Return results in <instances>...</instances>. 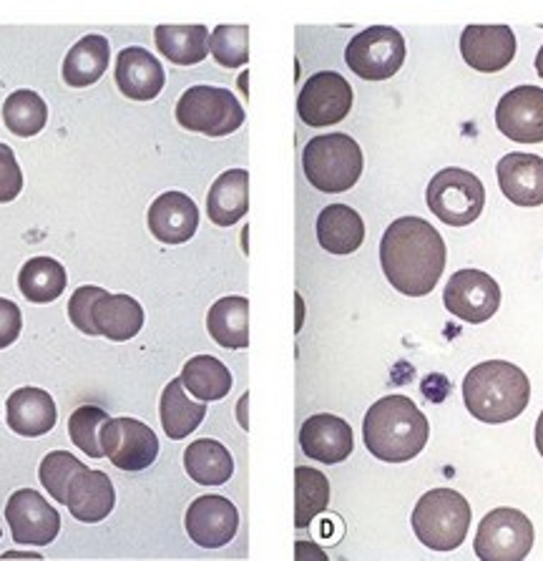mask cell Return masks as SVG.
<instances>
[{"label":"cell","instance_id":"4316f807","mask_svg":"<svg viewBox=\"0 0 543 561\" xmlns=\"http://www.w3.org/2000/svg\"><path fill=\"white\" fill-rule=\"evenodd\" d=\"M207 25H157L154 41L159 54L174 66H197L209 56Z\"/></svg>","mask_w":543,"mask_h":561},{"label":"cell","instance_id":"7a4b0ae2","mask_svg":"<svg viewBox=\"0 0 543 561\" xmlns=\"http://www.w3.org/2000/svg\"><path fill=\"white\" fill-rule=\"evenodd\" d=\"M430 436L426 413L405 396H385L370 405L362 421V440L385 463H405L420 456Z\"/></svg>","mask_w":543,"mask_h":561},{"label":"cell","instance_id":"4dcf8cb0","mask_svg":"<svg viewBox=\"0 0 543 561\" xmlns=\"http://www.w3.org/2000/svg\"><path fill=\"white\" fill-rule=\"evenodd\" d=\"M66 270L54 257H33L19 272V290L33 305H48L66 290Z\"/></svg>","mask_w":543,"mask_h":561},{"label":"cell","instance_id":"cb8c5ba5","mask_svg":"<svg viewBox=\"0 0 543 561\" xmlns=\"http://www.w3.org/2000/svg\"><path fill=\"white\" fill-rule=\"evenodd\" d=\"M317 242L330 254H353L365 242L362 217L347 204H327L317 215Z\"/></svg>","mask_w":543,"mask_h":561},{"label":"cell","instance_id":"d590c367","mask_svg":"<svg viewBox=\"0 0 543 561\" xmlns=\"http://www.w3.org/2000/svg\"><path fill=\"white\" fill-rule=\"evenodd\" d=\"M86 469L79 458L68 450H50V454L41 461L38 469V479L44 483V489L54 496L58 504L66 506V496H68V486H71L73 476Z\"/></svg>","mask_w":543,"mask_h":561},{"label":"cell","instance_id":"6da1fadb","mask_svg":"<svg viewBox=\"0 0 543 561\" xmlns=\"http://www.w3.org/2000/svg\"><path fill=\"white\" fill-rule=\"evenodd\" d=\"M446 260L443 237L423 217L395 219L380 240V267L388 283L407 297H423L436 290Z\"/></svg>","mask_w":543,"mask_h":561},{"label":"cell","instance_id":"4fadbf2b","mask_svg":"<svg viewBox=\"0 0 543 561\" xmlns=\"http://www.w3.org/2000/svg\"><path fill=\"white\" fill-rule=\"evenodd\" d=\"M5 518L21 547H48L61 531V516L33 489H21L8 499Z\"/></svg>","mask_w":543,"mask_h":561},{"label":"cell","instance_id":"8fae6325","mask_svg":"<svg viewBox=\"0 0 543 561\" xmlns=\"http://www.w3.org/2000/svg\"><path fill=\"white\" fill-rule=\"evenodd\" d=\"M353 108V87L335 71H320L308 79L297 96V114L308 126L339 124Z\"/></svg>","mask_w":543,"mask_h":561},{"label":"cell","instance_id":"2e32d148","mask_svg":"<svg viewBox=\"0 0 543 561\" xmlns=\"http://www.w3.org/2000/svg\"><path fill=\"white\" fill-rule=\"evenodd\" d=\"M461 56L473 71L498 73L513 61L516 36L508 25H465Z\"/></svg>","mask_w":543,"mask_h":561},{"label":"cell","instance_id":"9a60e30c","mask_svg":"<svg viewBox=\"0 0 543 561\" xmlns=\"http://www.w3.org/2000/svg\"><path fill=\"white\" fill-rule=\"evenodd\" d=\"M498 131L516 144L543 141V89L516 87L496 106Z\"/></svg>","mask_w":543,"mask_h":561},{"label":"cell","instance_id":"7c38bea8","mask_svg":"<svg viewBox=\"0 0 543 561\" xmlns=\"http://www.w3.org/2000/svg\"><path fill=\"white\" fill-rule=\"evenodd\" d=\"M443 305L455 318L471 322V325H481L498 312L500 287L486 272L461 270L448 279Z\"/></svg>","mask_w":543,"mask_h":561},{"label":"cell","instance_id":"7bdbcfd3","mask_svg":"<svg viewBox=\"0 0 543 561\" xmlns=\"http://www.w3.org/2000/svg\"><path fill=\"white\" fill-rule=\"evenodd\" d=\"M0 537H3V531H0Z\"/></svg>","mask_w":543,"mask_h":561},{"label":"cell","instance_id":"8992f818","mask_svg":"<svg viewBox=\"0 0 543 561\" xmlns=\"http://www.w3.org/2000/svg\"><path fill=\"white\" fill-rule=\"evenodd\" d=\"M176 124L186 131L219 139L234 134L244 124V106L227 89L192 87L176 104Z\"/></svg>","mask_w":543,"mask_h":561},{"label":"cell","instance_id":"8d00e7d4","mask_svg":"<svg viewBox=\"0 0 543 561\" xmlns=\"http://www.w3.org/2000/svg\"><path fill=\"white\" fill-rule=\"evenodd\" d=\"M108 421V413L104 408L96 405H81L76 408V413L68 421V436L76 446H79L83 454L91 458L104 456V448H101V426Z\"/></svg>","mask_w":543,"mask_h":561},{"label":"cell","instance_id":"b9f144b4","mask_svg":"<svg viewBox=\"0 0 543 561\" xmlns=\"http://www.w3.org/2000/svg\"><path fill=\"white\" fill-rule=\"evenodd\" d=\"M536 73L543 79V46L539 48V54H536Z\"/></svg>","mask_w":543,"mask_h":561},{"label":"cell","instance_id":"d6986e66","mask_svg":"<svg viewBox=\"0 0 543 561\" xmlns=\"http://www.w3.org/2000/svg\"><path fill=\"white\" fill-rule=\"evenodd\" d=\"M114 81L118 91L131 101H154L166 83L164 66L147 48L131 46L116 56Z\"/></svg>","mask_w":543,"mask_h":561},{"label":"cell","instance_id":"60d3db41","mask_svg":"<svg viewBox=\"0 0 543 561\" xmlns=\"http://www.w3.org/2000/svg\"><path fill=\"white\" fill-rule=\"evenodd\" d=\"M533 440H536V448H539V454H541V458H543V411H541L539 421H536V431H533Z\"/></svg>","mask_w":543,"mask_h":561},{"label":"cell","instance_id":"30bf717a","mask_svg":"<svg viewBox=\"0 0 543 561\" xmlns=\"http://www.w3.org/2000/svg\"><path fill=\"white\" fill-rule=\"evenodd\" d=\"M101 448L116 469L147 471L159 456V438L147 423L136 419H108L101 426Z\"/></svg>","mask_w":543,"mask_h":561},{"label":"cell","instance_id":"ba28073f","mask_svg":"<svg viewBox=\"0 0 543 561\" xmlns=\"http://www.w3.org/2000/svg\"><path fill=\"white\" fill-rule=\"evenodd\" d=\"M533 524L519 508L500 506L483 516L475 534V554L483 561H521L533 549Z\"/></svg>","mask_w":543,"mask_h":561},{"label":"cell","instance_id":"e575fe53","mask_svg":"<svg viewBox=\"0 0 543 561\" xmlns=\"http://www.w3.org/2000/svg\"><path fill=\"white\" fill-rule=\"evenodd\" d=\"M209 50L219 66H244L250 61V25H217L209 36Z\"/></svg>","mask_w":543,"mask_h":561},{"label":"cell","instance_id":"52a82bcc","mask_svg":"<svg viewBox=\"0 0 543 561\" xmlns=\"http://www.w3.org/2000/svg\"><path fill=\"white\" fill-rule=\"evenodd\" d=\"M428 207L440 222L451 227L473 225L486 204V186L465 169L448 167L432 176L426 192Z\"/></svg>","mask_w":543,"mask_h":561},{"label":"cell","instance_id":"603a6c76","mask_svg":"<svg viewBox=\"0 0 543 561\" xmlns=\"http://www.w3.org/2000/svg\"><path fill=\"white\" fill-rule=\"evenodd\" d=\"M91 320L99 335L114 340V343H126L141 333L143 308L131 295H112L104 290L93 302Z\"/></svg>","mask_w":543,"mask_h":561},{"label":"cell","instance_id":"5b68a950","mask_svg":"<svg viewBox=\"0 0 543 561\" xmlns=\"http://www.w3.org/2000/svg\"><path fill=\"white\" fill-rule=\"evenodd\" d=\"M471 504L453 489H432L413 508V531L423 547L453 551L469 537Z\"/></svg>","mask_w":543,"mask_h":561},{"label":"cell","instance_id":"ab89813d","mask_svg":"<svg viewBox=\"0 0 543 561\" xmlns=\"http://www.w3.org/2000/svg\"><path fill=\"white\" fill-rule=\"evenodd\" d=\"M23 330L21 308L5 297H0V351L11 347Z\"/></svg>","mask_w":543,"mask_h":561},{"label":"cell","instance_id":"7402d4cb","mask_svg":"<svg viewBox=\"0 0 543 561\" xmlns=\"http://www.w3.org/2000/svg\"><path fill=\"white\" fill-rule=\"evenodd\" d=\"M5 419L13 433L23 438H38L54 431L58 411L50 393L41 388H19L5 403Z\"/></svg>","mask_w":543,"mask_h":561},{"label":"cell","instance_id":"ac0fdd59","mask_svg":"<svg viewBox=\"0 0 543 561\" xmlns=\"http://www.w3.org/2000/svg\"><path fill=\"white\" fill-rule=\"evenodd\" d=\"M147 222L161 244H184L197 234L199 209L184 192H164L151 202Z\"/></svg>","mask_w":543,"mask_h":561},{"label":"cell","instance_id":"277c9868","mask_svg":"<svg viewBox=\"0 0 543 561\" xmlns=\"http://www.w3.org/2000/svg\"><path fill=\"white\" fill-rule=\"evenodd\" d=\"M362 149L347 134L315 136L304 144L302 169L308 182L325 194L353 190L362 176Z\"/></svg>","mask_w":543,"mask_h":561},{"label":"cell","instance_id":"74e56055","mask_svg":"<svg viewBox=\"0 0 543 561\" xmlns=\"http://www.w3.org/2000/svg\"><path fill=\"white\" fill-rule=\"evenodd\" d=\"M101 293H104V287L83 285L71 295V300H68V318H71V322L81 330V333L99 335L96 328H93L91 312H93V302H96V297Z\"/></svg>","mask_w":543,"mask_h":561},{"label":"cell","instance_id":"d6a6232c","mask_svg":"<svg viewBox=\"0 0 543 561\" xmlns=\"http://www.w3.org/2000/svg\"><path fill=\"white\" fill-rule=\"evenodd\" d=\"M330 504V481L325 473L310 466H297L294 471V526L308 529Z\"/></svg>","mask_w":543,"mask_h":561},{"label":"cell","instance_id":"3957f363","mask_svg":"<svg viewBox=\"0 0 543 561\" xmlns=\"http://www.w3.org/2000/svg\"><path fill=\"white\" fill-rule=\"evenodd\" d=\"M531 382L519 365L486 360L465 373L463 403L473 419L490 426L508 423L529 408Z\"/></svg>","mask_w":543,"mask_h":561},{"label":"cell","instance_id":"f35d334b","mask_svg":"<svg viewBox=\"0 0 543 561\" xmlns=\"http://www.w3.org/2000/svg\"><path fill=\"white\" fill-rule=\"evenodd\" d=\"M23 190V172L8 144H0V204H8L19 197Z\"/></svg>","mask_w":543,"mask_h":561},{"label":"cell","instance_id":"9c48e42d","mask_svg":"<svg viewBox=\"0 0 543 561\" xmlns=\"http://www.w3.org/2000/svg\"><path fill=\"white\" fill-rule=\"evenodd\" d=\"M405 38L390 25H370L360 31L345 50L347 68L365 81H385L405 64Z\"/></svg>","mask_w":543,"mask_h":561},{"label":"cell","instance_id":"44dd1931","mask_svg":"<svg viewBox=\"0 0 543 561\" xmlns=\"http://www.w3.org/2000/svg\"><path fill=\"white\" fill-rule=\"evenodd\" d=\"M66 506L71 516L83 524L104 522L116 506V489L112 479L104 471H79L68 486Z\"/></svg>","mask_w":543,"mask_h":561},{"label":"cell","instance_id":"ffe728a7","mask_svg":"<svg viewBox=\"0 0 543 561\" xmlns=\"http://www.w3.org/2000/svg\"><path fill=\"white\" fill-rule=\"evenodd\" d=\"M498 186L516 207H541L543 204V159L513 151L498 161Z\"/></svg>","mask_w":543,"mask_h":561},{"label":"cell","instance_id":"836d02e7","mask_svg":"<svg viewBox=\"0 0 543 561\" xmlns=\"http://www.w3.org/2000/svg\"><path fill=\"white\" fill-rule=\"evenodd\" d=\"M3 122L11 134L21 136V139H31V136L44 131L48 122L46 101L31 89L13 91L3 104Z\"/></svg>","mask_w":543,"mask_h":561},{"label":"cell","instance_id":"f1b7e54d","mask_svg":"<svg viewBox=\"0 0 543 561\" xmlns=\"http://www.w3.org/2000/svg\"><path fill=\"white\" fill-rule=\"evenodd\" d=\"M184 469L199 486H224L234 473V458L215 438H199L184 450Z\"/></svg>","mask_w":543,"mask_h":561},{"label":"cell","instance_id":"1f68e13d","mask_svg":"<svg viewBox=\"0 0 543 561\" xmlns=\"http://www.w3.org/2000/svg\"><path fill=\"white\" fill-rule=\"evenodd\" d=\"M182 382L194 398L204 403L222 401L232 390V373H229L222 360L211 358V355H197L184 365Z\"/></svg>","mask_w":543,"mask_h":561},{"label":"cell","instance_id":"e0dca14e","mask_svg":"<svg viewBox=\"0 0 543 561\" xmlns=\"http://www.w3.org/2000/svg\"><path fill=\"white\" fill-rule=\"evenodd\" d=\"M300 446L312 461L325 466L343 463L355 446L353 428L345 419H337L333 413H317L302 423Z\"/></svg>","mask_w":543,"mask_h":561},{"label":"cell","instance_id":"484cf974","mask_svg":"<svg viewBox=\"0 0 543 561\" xmlns=\"http://www.w3.org/2000/svg\"><path fill=\"white\" fill-rule=\"evenodd\" d=\"M207 330L217 345L227 351H244L250 345V300L247 297H222L211 305Z\"/></svg>","mask_w":543,"mask_h":561},{"label":"cell","instance_id":"5bb4252c","mask_svg":"<svg viewBox=\"0 0 543 561\" xmlns=\"http://www.w3.org/2000/svg\"><path fill=\"white\" fill-rule=\"evenodd\" d=\"M184 526L189 539L201 549H222L236 537L240 512L232 501L217 494L199 496L186 508Z\"/></svg>","mask_w":543,"mask_h":561},{"label":"cell","instance_id":"f546056e","mask_svg":"<svg viewBox=\"0 0 543 561\" xmlns=\"http://www.w3.org/2000/svg\"><path fill=\"white\" fill-rule=\"evenodd\" d=\"M159 415L166 436L172 440H182L201 426L204 415H207V405H204V401H192L186 396L182 378H174L164 388V393H161Z\"/></svg>","mask_w":543,"mask_h":561},{"label":"cell","instance_id":"d4e9b609","mask_svg":"<svg viewBox=\"0 0 543 561\" xmlns=\"http://www.w3.org/2000/svg\"><path fill=\"white\" fill-rule=\"evenodd\" d=\"M250 209V172L247 169H229L207 194V215L217 227H232Z\"/></svg>","mask_w":543,"mask_h":561},{"label":"cell","instance_id":"83f0119b","mask_svg":"<svg viewBox=\"0 0 543 561\" xmlns=\"http://www.w3.org/2000/svg\"><path fill=\"white\" fill-rule=\"evenodd\" d=\"M112 64V44L104 36L81 38L63 58V81L73 89L93 87Z\"/></svg>","mask_w":543,"mask_h":561}]
</instances>
